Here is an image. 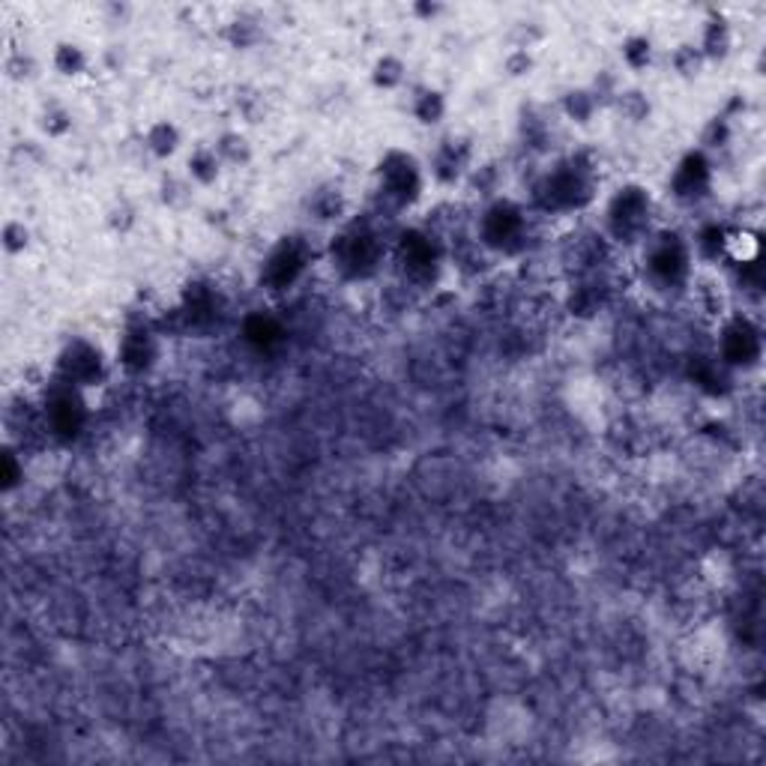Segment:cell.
<instances>
[{
	"mask_svg": "<svg viewBox=\"0 0 766 766\" xmlns=\"http://www.w3.org/2000/svg\"><path fill=\"white\" fill-rule=\"evenodd\" d=\"M55 67L60 76H81V72L88 69V57H84V51H81L79 46L63 43V46H57L55 51Z\"/></svg>",
	"mask_w": 766,
	"mask_h": 766,
	"instance_id": "cell-18",
	"label": "cell"
},
{
	"mask_svg": "<svg viewBox=\"0 0 766 766\" xmlns=\"http://www.w3.org/2000/svg\"><path fill=\"white\" fill-rule=\"evenodd\" d=\"M378 189H381L383 201L405 210L422 195V171H419L417 159L402 150H390L378 165Z\"/></svg>",
	"mask_w": 766,
	"mask_h": 766,
	"instance_id": "cell-6",
	"label": "cell"
},
{
	"mask_svg": "<svg viewBox=\"0 0 766 766\" xmlns=\"http://www.w3.org/2000/svg\"><path fill=\"white\" fill-rule=\"evenodd\" d=\"M57 378L72 383V386H79V390L100 386L102 378H105L102 350L93 341H88V338H72L67 348L60 350V357H57Z\"/></svg>",
	"mask_w": 766,
	"mask_h": 766,
	"instance_id": "cell-8",
	"label": "cell"
},
{
	"mask_svg": "<svg viewBox=\"0 0 766 766\" xmlns=\"http://www.w3.org/2000/svg\"><path fill=\"white\" fill-rule=\"evenodd\" d=\"M710 162L704 153H688L674 171V195L680 201H698L710 192Z\"/></svg>",
	"mask_w": 766,
	"mask_h": 766,
	"instance_id": "cell-13",
	"label": "cell"
},
{
	"mask_svg": "<svg viewBox=\"0 0 766 766\" xmlns=\"http://www.w3.org/2000/svg\"><path fill=\"white\" fill-rule=\"evenodd\" d=\"M156 336L153 329L144 327V324H136V327L126 329L124 341L117 348V360L124 365L126 372H147L153 362H156Z\"/></svg>",
	"mask_w": 766,
	"mask_h": 766,
	"instance_id": "cell-12",
	"label": "cell"
},
{
	"mask_svg": "<svg viewBox=\"0 0 766 766\" xmlns=\"http://www.w3.org/2000/svg\"><path fill=\"white\" fill-rule=\"evenodd\" d=\"M414 114H417L419 124H426V126L440 124V117L446 114V100H443V93L438 91L419 93L417 102H414Z\"/></svg>",
	"mask_w": 766,
	"mask_h": 766,
	"instance_id": "cell-17",
	"label": "cell"
},
{
	"mask_svg": "<svg viewBox=\"0 0 766 766\" xmlns=\"http://www.w3.org/2000/svg\"><path fill=\"white\" fill-rule=\"evenodd\" d=\"M431 240L434 237L422 234V231H407V234H402V240H398L395 258L405 267V272L410 279H429V276H434L440 255L438 246H434Z\"/></svg>",
	"mask_w": 766,
	"mask_h": 766,
	"instance_id": "cell-11",
	"label": "cell"
},
{
	"mask_svg": "<svg viewBox=\"0 0 766 766\" xmlns=\"http://www.w3.org/2000/svg\"><path fill=\"white\" fill-rule=\"evenodd\" d=\"M695 248L676 231H659L643 240V272L655 288H683L692 276Z\"/></svg>",
	"mask_w": 766,
	"mask_h": 766,
	"instance_id": "cell-2",
	"label": "cell"
},
{
	"mask_svg": "<svg viewBox=\"0 0 766 766\" xmlns=\"http://www.w3.org/2000/svg\"><path fill=\"white\" fill-rule=\"evenodd\" d=\"M719 353L721 362H724V365H733V369L755 365L757 357H761V333H757L748 321H743V317L728 321L724 329H721Z\"/></svg>",
	"mask_w": 766,
	"mask_h": 766,
	"instance_id": "cell-10",
	"label": "cell"
},
{
	"mask_svg": "<svg viewBox=\"0 0 766 766\" xmlns=\"http://www.w3.org/2000/svg\"><path fill=\"white\" fill-rule=\"evenodd\" d=\"M402 63L395 60V57H383L381 63H378V69H374V81L381 84V88H395L398 81H402Z\"/></svg>",
	"mask_w": 766,
	"mask_h": 766,
	"instance_id": "cell-23",
	"label": "cell"
},
{
	"mask_svg": "<svg viewBox=\"0 0 766 766\" xmlns=\"http://www.w3.org/2000/svg\"><path fill=\"white\" fill-rule=\"evenodd\" d=\"M464 169H467V150L462 147V141H443L434 153L431 171L443 183H455L464 174Z\"/></svg>",
	"mask_w": 766,
	"mask_h": 766,
	"instance_id": "cell-14",
	"label": "cell"
},
{
	"mask_svg": "<svg viewBox=\"0 0 766 766\" xmlns=\"http://www.w3.org/2000/svg\"><path fill=\"white\" fill-rule=\"evenodd\" d=\"M305 264H309V248H305L303 240L285 237L279 246L272 248L270 258L264 260L260 282H267L270 291H288L305 272Z\"/></svg>",
	"mask_w": 766,
	"mask_h": 766,
	"instance_id": "cell-9",
	"label": "cell"
},
{
	"mask_svg": "<svg viewBox=\"0 0 766 766\" xmlns=\"http://www.w3.org/2000/svg\"><path fill=\"white\" fill-rule=\"evenodd\" d=\"M84 422H88L84 390L55 378V383L46 390V402H43V426H46V431L55 440L69 443L84 431Z\"/></svg>",
	"mask_w": 766,
	"mask_h": 766,
	"instance_id": "cell-3",
	"label": "cell"
},
{
	"mask_svg": "<svg viewBox=\"0 0 766 766\" xmlns=\"http://www.w3.org/2000/svg\"><path fill=\"white\" fill-rule=\"evenodd\" d=\"M653 201L641 186H626L608 204V234L617 243H643L650 237Z\"/></svg>",
	"mask_w": 766,
	"mask_h": 766,
	"instance_id": "cell-5",
	"label": "cell"
},
{
	"mask_svg": "<svg viewBox=\"0 0 766 766\" xmlns=\"http://www.w3.org/2000/svg\"><path fill=\"white\" fill-rule=\"evenodd\" d=\"M219 171H222V159L216 153V147H198L189 156V177L201 186H210L219 177Z\"/></svg>",
	"mask_w": 766,
	"mask_h": 766,
	"instance_id": "cell-15",
	"label": "cell"
},
{
	"mask_svg": "<svg viewBox=\"0 0 766 766\" xmlns=\"http://www.w3.org/2000/svg\"><path fill=\"white\" fill-rule=\"evenodd\" d=\"M728 46H731V34H728V24L724 22H710V27H707V36H704V46H700V51L704 55H728Z\"/></svg>",
	"mask_w": 766,
	"mask_h": 766,
	"instance_id": "cell-19",
	"label": "cell"
},
{
	"mask_svg": "<svg viewBox=\"0 0 766 766\" xmlns=\"http://www.w3.org/2000/svg\"><path fill=\"white\" fill-rule=\"evenodd\" d=\"M593 198V169L581 159L557 162L536 186V204L552 213H572Z\"/></svg>",
	"mask_w": 766,
	"mask_h": 766,
	"instance_id": "cell-1",
	"label": "cell"
},
{
	"mask_svg": "<svg viewBox=\"0 0 766 766\" xmlns=\"http://www.w3.org/2000/svg\"><path fill=\"white\" fill-rule=\"evenodd\" d=\"M27 240H31V234H27V228H24L22 222H7V228H3V246H7L10 255L24 252V248H27Z\"/></svg>",
	"mask_w": 766,
	"mask_h": 766,
	"instance_id": "cell-22",
	"label": "cell"
},
{
	"mask_svg": "<svg viewBox=\"0 0 766 766\" xmlns=\"http://www.w3.org/2000/svg\"><path fill=\"white\" fill-rule=\"evenodd\" d=\"M177 147H181V132H177V126L174 124L150 126V132H147V150H150L153 156L159 159L174 156V153H177Z\"/></svg>",
	"mask_w": 766,
	"mask_h": 766,
	"instance_id": "cell-16",
	"label": "cell"
},
{
	"mask_svg": "<svg viewBox=\"0 0 766 766\" xmlns=\"http://www.w3.org/2000/svg\"><path fill=\"white\" fill-rule=\"evenodd\" d=\"M527 237V213L515 201H495L483 213L479 240L495 252H519Z\"/></svg>",
	"mask_w": 766,
	"mask_h": 766,
	"instance_id": "cell-7",
	"label": "cell"
},
{
	"mask_svg": "<svg viewBox=\"0 0 766 766\" xmlns=\"http://www.w3.org/2000/svg\"><path fill=\"white\" fill-rule=\"evenodd\" d=\"M386 255L383 240L372 228L350 225L333 240V267L348 279H365L378 270V264Z\"/></svg>",
	"mask_w": 766,
	"mask_h": 766,
	"instance_id": "cell-4",
	"label": "cell"
},
{
	"mask_svg": "<svg viewBox=\"0 0 766 766\" xmlns=\"http://www.w3.org/2000/svg\"><path fill=\"white\" fill-rule=\"evenodd\" d=\"M593 108H596V96L593 93H569V100H566V114L572 117V120H578V124H587V117L593 114Z\"/></svg>",
	"mask_w": 766,
	"mask_h": 766,
	"instance_id": "cell-21",
	"label": "cell"
},
{
	"mask_svg": "<svg viewBox=\"0 0 766 766\" xmlns=\"http://www.w3.org/2000/svg\"><path fill=\"white\" fill-rule=\"evenodd\" d=\"M623 57H626V63L631 69H643L650 63V57H653V43L647 36H631L626 48H623Z\"/></svg>",
	"mask_w": 766,
	"mask_h": 766,
	"instance_id": "cell-20",
	"label": "cell"
}]
</instances>
